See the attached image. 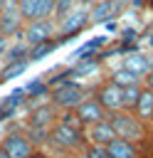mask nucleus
I'll use <instances>...</instances> for the list:
<instances>
[{
	"label": "nucleus",
	"instance_id": "f257e3e1",
	"mask_svg": "<svg viewBox=\"0 0 153 158\" xmlns=\"http://www.w3.org/2000/svg\"><path fill=\"white\" fill-rule=\"evenodd\" d=\"M86 146V138H84V131H74L64 123H54L49 126V133H47V143H44V151H49L54 158H76Z\"/></svg>",
	"mask_w": 153,
	"mask_h": 158
},
{
	"label": "nucleus",
	"instance_id": "f03ea898",
	"mask_svg": "<svg viewBox=\"0 0 153 158\" xmlns=\"http://www.w3.org/2000/svg\"><path fill=\"white\" fill-rule=\"evenodd\" d=\"M109 123L116 133V138H126V141H133V143H141V146H148L151 141V133H153V126L141 121L138 116H133L131 111H111L109 114Z\"/></svg>",
	"mask_w": 153,
	"mask_h": 158
},
{
	"label": "nucleus",
	"instance_id": "7ed1b4c3",
	"mask_svg": "<svg viewBox=\"0 0 153 158\" xmlns=\"http://www.w3.org/2000/svg\"><path fill=\"white\" fill-rule=\"evenodd\" d=\"M94 86L96 84H84V81H72V79H64V81H57L49 86V101L59 109V111H72L76 109L84 99H89L94 94Z\"/></svg>",
	"mask_w": 153,
	"mask_h": 158
},
{
	"label": "nucleus",
	"instance_id": "20e7f679",
	"mask_svg": "<svg viewBox=\"0 0 153 158\" xmlns=\"http://www.w3.org/2000/svg\"><path fill=\"white\" fill-rule=\"evenodd\" d=\"M89 27H91L89 25V7L76 5L69 15H64L62 20H57V40H59V44H67L69 40L79 37Z\"/></svg>",
	"mask_w": 153,
	"mask_h": 158
},
{
	"label": "nucleus",
	"instance_id": "39448f33",
	"mask_svg": "<svg viewBox=\"0 0 153 158\" xmlns=\"http://www.w3.org/2000/svg\"><path fill=\"white\" fill-rule=\"evenodd\" d=\"M0 148L5 151L7 158H27V156L35 151V146H32V143L27 141V136L22 133L20 123L2 131V136H0Z\"/></svg>",
	"mask_w": 153,
	"mask_h": 158
},
{
	"label": "nucleus",
	"instance_id": "423d86ee",
	"mask_svg": "<svg viewBox=\"0 0 153 158\" xmlns=\"http://www.w3.org/2000/svg\"><path fill=\"white\" fill-rule=\"evenodd\" d=\"M22 37L30 47L47 42V40H57V20L54 17H44V20H30L22 25V32L17 35Z\"/></svg>",
	"mask_w": 153,
	"mask_h": 158
},
{
	"label": "nucleus",
	"instance_id": "0eeeda50",
	"mask_svg": "<svg viewBox=\"0 0 153 158\" xmlns=\"http://www.w3.org/2000/svg\"><path fill=\"white\" fill-rule=\"evenodd\" d=\"M128 7H123L121 2L116 0H96L91 7H89V25L91 27H99V25H114Z\"/></svg>",
	"mask_w": 153,
	"mask_h": 158
},
{
	"label": "nucleus",
	"instance_id": "6e6552de",
	"mask_svg": "<svg viewBox=\"0 0 153 158\" xmlns=\"http://www.w3.org/2000/svg\"><path fill=\"white\" fill-rule=\"evenodd\" d=\"M121 86H116L114 81H109L106 77L101 79V81H96V86H94V99L106 109V114H111V111H118L121 109Z\"/></svg>",
	"mask_w": 153,
	"mask_h": 158
},
{
	"label": "nucleus",
	"instance_id": "1a4fd4ad",
	"mask_svg": "<svg viewBox=\"0 0 153 158\" xmlns=\"http://www.w3.org/2000/svg\"><path fill=\"white\" fill-rule=\"evenodd\" d=\"M27 111V116H25V121H30V123H37V126H44V128H49V126H54L57 121H59V109L49 101V99H44V101H39V104H35V106H30V109H25Z\"/></svg>",
	"mask_w": 153,
	"mask_h": 158
},
{
	"label": "nucleus",
	"instance_id": "9d476101",
	"mask_svg": "<svg viewBox=\"0 0 153 158\" xmlns=\"http://www.w3.org/2000/svg\"><path fill=\"white\" fill-rule=\"evenodd\" d=\"M74 114L79 116V121H81V126L86 128V126H94V123H99V121H106L109 118V114H106V109L94 99V96H89V99H84L76 109H74Z\"/></svg>",
	"mask_w": 153,
	"mask_h": 158
},
{
	"label": "nucleus",
	"instance_id": "9b49d317",
	"mask_svg": "<svg viewBox=\"0 0 153 158\" xmlns=\"http://www.w3.org/2000/svg\"><path fill=\"white\" fill-rule=\"evenodd\" d=\"M106 151H109L111 158H151V153H148L146 146L133 143V141H126V138H114L106 146Z\"/></svg>",
	"mask_w": 153,
	"mask_h": 158
},
{
	"label": "nucleus",
	"instance_id": "f8f14e48",
	"mask_svg": "<svg viewBox=\"0 0 153 158\" xmlns=\"http://www.w3.org/2000/svg\"><path fill=\"white\" fill-rule=\"evenodd\" d=\"M17 7L22 12L25 22H30V20H44V17H52L54 0H20Z\"/></svg>",
	"mask_w": 153,
	"mask_h": 158
},
{
	"label": "nucleus",
	"instance_id": "ddd939ff",
	"mask_svg": "<svg viewBox=\"0 0 153 158\" xmlns=\"http://www.w3.org/2000/svg\"><path fill=\"white\" fill-rule=\"evenodd\" d=\"M22 25H25V20H22L20 7L17 5H5L2 12H0V32L5 37H17L22 32Z\"/></svg>",
	"mask_w": 153,
	"mask_h": 158
},
{
	"label": "nucleus",
	"instance_id": "4468645a",
	"mask_svg": "<svg viewBox=\"0 0 153 158\" xmlns=\"http://www.w3.org/2000/svg\"><path fill=\"white\" fill-rule=\"evenodd\" d=\"M118 67H123V69H128V72H133V74H138V77H146V74L151 72L148 52H141V49H131V52H126V54L121 57Z\"/></svg>",
	"mask_w": 153,
	"mask_h": 158
},
{
	"label": "nucleus",
	"instance_id": "2eb2a0df",
	"mask_svg": "<svg viewBox=\"0 0 153 158\" xmlns=\"http://www.w3.org/2000/svg\"><path fill=\"white\" fill-rule=\"evenodd\" d=\"M84 138H86V143L109 146V143L116 138V133H114V128H111V123H109V118H106V121H99V123H94V126H86V128H84Z\"/></svg>",
	"mask_w": 153,
	"mask_h": 158
},
{
	"label": "nucleus",
	"instance_id": "dca6fc26",
	"mask_svg": "<svg viewBox=\"0 0 153 158\" xmlns=\"http://www.w3.org/2000/svg\"><path fill=\"white\" fill-rule=\"evenodd\" d=\"M106 79H109V81H114V84H116V86H121V89L143 84V77H138V74H133V72H128V69H123V67H114V69L106 74Z\"/></svg>",
	"mask_w": 153,
	"mask_h": 158
},
{
	"label": "nucleus",
	"instance_id": "f3484780",
	"mask_svg": "<svg viewBox=\"0 0 153 158\" xmlns=\"http://www.w3.org/2000/svg\"><path fill=\"white\" fill-rule=\"evenodd\" d=\"M133 116H138L141 121H146V123H151V118H153V91L151 89H141V96H138V101H136V106H133V111H131Z\"/></svg>",
	"mask_w": 153,
	"mask_h": 158
},
{
	"label": "nucleus",
	"instance_id": "a211bd4d",
	"mask_svg": "<svg viewBox=\"0 0 153 158\" xmlns=\"http://www.w3.org/2000/svg\"><path fill=\"white\" fill-rule=\"evenodd\" d=\"M20 128H22V133L27 136V141H30V143H32L35 148H44L49 128H44V126H37V123H30V121H25V118H22Z\"/></svg>",
	"mask_w": 153,
	"mask_h": 158
},
{
	"label": "nucleus",
	"instance_id": "6ab92c4d",
	"mask_svg": "<svg viewBox=\"0 0 153 158\" xmlns=\"http://www.w3.org/2000/svg\"><path fill=\"white\" fill-rule=\"evenodd\" d=\"M27 69H30V59H17V62L0 64V84H7L12 79H20Z\"/></svg>",
	"mask_w": 153,
	"mask_h": 158
},
{
	"label": "nucleus",
	"instance_id": "aec40b11",
	"mask_svg": "<svg viewBox=\"0 0 153 158\" xmlns=\"http://www.w3.org/2000/svg\"><path fill=\"white\" fill-rule=\"evenodd\" d=\"M59 47H62V44H59V40H47V42L32 44V47H30V52H27V59H30V64L42 62V59H47L49 54H54Z\"/></svg>",
	"mask_w": 153,
	"mask_h": 158
},
{
	"label": "nucleus",
	"instance_id": "412c9836",
	"mask_svg": "<svg viewBox=\"0 0 153 158\" xmlns=\"http://www.w3.org/2000/svg\"><path fill=\"white\" fill-rule=\"evenodd\" d=\"M27 52H30V44L22 40V37H12L7 52L2 54L0 64H7V62H17V59H27Z\"/></svg>",
	"mask_w": 153,
	"mask_h": 158
},
{
	"label": "nucleus",
	"instance_id": "4be33fe9",
	"mask_svg": "<svg viewBox=\"0 0 153 158\" xmlns=\"http://www.w3.org/2000/svg\"><path fill=\"white\" fill-rule=\"evenodd\" d=\"M141 89H143V84H138V86H126V89L121 91V109H123V111H133V106H136V101H138V96H141Z\"/></svg>",
	"mask_w": 153,
	"mask_h": 158
},
{
	"label": "nucleus",
	"instance_id": "5701e85b",
	"mask_svg": "<svg viewBox=\"0 0 153 158\" xmlns=\"http://www.w3.org/2000/svg\"><path fill=\"white\" fill-rule=\"evenodd\" d=\"M76 158H111L109 156V151H106V146H96V143H86L84 146V151L76 156Z\"/></svg>",
	"mask_w": 153,
	"mask_h": 158
},
{
	"label": "nucleus",
	"instance_id": "b1692460",
	"mask_svg": "<svg viewBox=\"0 0 153 158\" xmlns=\"http://www.w3.org/2000/svg\"><path fill=\"white\" fill-rule=\"evenodd\" d=\"M76 5H79L76 0H54V12H52V17H54V20H62V17L69 15Z\"/></svg>",
	"mask_w": 153,
	"mask_h": 158
},
{
	"label": "nucleus",
	"instance_id": "393cba45",
	"mask_svg": "<svg viewBox=\"0 0 153 158\" xmlns=\"http://www.w3.org/2000/svg\"><path fill=\"white\" fill-rule=\"evenodd\" d=\"M59 123H64V126H69V128H74V131H84L79 116L74 114V109H72V111H62V114H59Z\"/></svg>",
	"mask_w": 153,
	"mask_h": 158
},
{
	"label": "nucleus",
	"instance_id": "a878e982",
	"mask_svg": "<svg viewBox=\"0 0 153 158\" xmlns=\"http://www.w3.org/2000/svg\"><path fill=\"white\" fill-rule=\"evenodd\" d=\"M10 42H12V37H5V35L0 32V59H2V54L7 52V47H10Z\"/></svg>",
	"mask_w": 153,
	"mask_h": 158
},
{
	"label": "nucleus",
	"instance_id": "bb28decb",
	"mask_svg": "<svg viewBox=\"0 0 153 158\" xmlns=\"http://www.w3.org/2000/svg\"><path fill=\"white\" fill-rule=\"evenodd\" d=\"M27 158H54V156H52L49 151H44V148H35V151H32Z\"/></svg>",
	"mask_w": 153,
	"mask_h": 158
},
{
	"label": "nucleus",
	"instance_id": "cd10ccee",
	"mask_svg": "<svg viewBox=\"0 0 153 158\" xmlns=\"http://www.w3.org/2000/svg\"><path fill=\"white\" fill-rule=\"evenodd\" d=\"M143 86H146V89H151V91H153V69H151V72H148V74H146V77H143Z\"/></svg>",
	"mask_w": 153,
	"mask_h": 158
},
{
	"label": "nucleus",
	"instance_id": "c85d7f7f",
	"mask_svg": "<svg viewBox=\"0 0 153 158\" xmlns=\"http://www.w3.org/2000/svg\"><path fill=\"white\" fill-rule=\"evenodd\" d=\"M76 2H79V5H84V7H91L96 0H76Z\"/></svg>",
	"mask_w": 153,
	"mask_h": 158
},
{
	"label": "nucleus",
	"instance_id": "c756f323",
	"mask_svg": "<svg viewBox=\"0 0 153 158\" xmlns=\"http://www.w3.org/2000/svg\"><path fill=\"white\" fill-rule=\"evenodd\" d=\"M116 2H121L123 7H131V2H133V0H116Z\"/></svg>",
	"mask_w": 153,
	"mask_h": 158
},
{
	"label": "nucleus",
	"instance_id": "7c9ffc66",
	"mask_svg": "<svg viewBox=\"0 0 153 158\" xmlns=\"http://www.w3.org/2000/svg\"><path fill=\"white\" fill-rule=\"evenodd\" d=\"M20 0H5V5H17Z\"/></svg>",
	"mask_w": 153,
	"mask_h": 158
},
{
	"label": "nucleus",
	"instance_id": "2f4dec72",
	"mask_svg": "<svg viewBox=\"0 0 153 158\" xmlns=\"http://www.w3.org/2000/svg\"><path fill=\"white\" fill-rule=\"evenodd\" d=\"M151 146H153V133H151V141H148ZM151 158H153V148H151Z\"/></svg>",
	"mask_w": 153,
	"mask_h": 158
},
{
	"label": "nucleus",
	"instance_id": "473e14b6",
	"mask_svg": "<svg viewBox=\"0 0 153 158\" xmlns=\"http://www.w3.org/2000/svg\"><path fill=\"white\" fill-rule=\"evenodd\" d=\"M2 7H5V0H0V12H2Z\"/></svg>",
	"mask_w": 153,
	"mask_h": 158
},
{
	"label": "nucleus",
	"instance_id": "72a5a7b5",
	"mask_svg": "<svg viewBox=\"0 0 153 158\" xmlns=\"http://www.w3.org/2000/svg\"><path fill=\"white\" fill-rule=\"evenodd\" d=\"M151 126H153V118H151Z\"/></svg>",
	"mask_w": 153,
	"mask_h": 158
},
{
	"label": "nucleus",
	"instance_id": "f704fd0d",
	"mask_svg": "<svg viewBox=\"0 0 153 158\" xmlns=\"http://www.w3.org/2000/svg\"><path fill=\"white\" fill-rule=\"evenodd\" d=\"M64 158H69V156H64Z\"/></svg>",
	"mask_w": 153,
	"mask_h": 158
}]
</instances>
